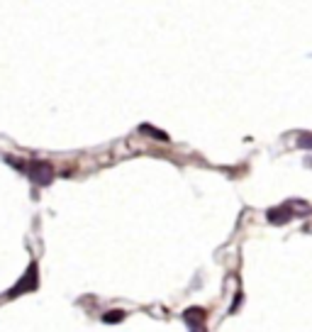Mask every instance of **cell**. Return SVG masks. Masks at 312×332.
Wrapping results in <instances>:
<instances>
[{
    "label": "cell",
    "instance_id": "6da1fadb",
    "mask_svg": "<svg viewBox=\"0 0 312 332\" xmlns=\"http://www.w3.org/2000/svg\"><path fill=\"white\" fill-rule=\"evenodd\" d=\"M25 174H27L37 186H49V184L54 181V176H56L54 166H52L49 161H44V159H32V161H27Z\"/></svg>",
    "mask_w": 312,
    "mask_h": 332
},
{
    "label": "cell",
    "instance_id": "7a4b0ae2",
    "mask_svg": "<svg viewBox=\"0 0 312 332\" xmlns=\"http://www.w3.org/2000/svg\"><path fill=\"white\" fill-rule=\"evenodd\" d=\"M30 291H37V264L35 261L30 264V269L25 271V276L5 293V300H13V298H17L22 293H30Z\"/></svg>",
    "mask_w": 312,
    "mask_h": 332
},
{
    "label": "cell",
    "instance_id": "3957f363",
    "mask_svg": "<svg viewBox=\"0 0 312 332\" xmlns=\"http://www.w3.org/2000/svg\"><path fill=\"white\" fill-rule=\"evenodd\" d=\"M266 218H268L271 225H285V222H290V220L295 218V213H293V208H288V203H285V205L271 208V210L266 213Z\"/></svg>",
    "mask_w": 312,
    "mask_h": 332
},
{
    "label": "cell",
    "instance_id": "277c9868",
    "mask_svg": "<svg viewBox=\"0 0 312 332\" xmlns=\"http://www.w3.org/2000/svg\"><path fill=\"white\" fill-rule=\"evenodd\" d=\"M205 317H208V313H205L203 308H188V310L183 313V320L188 322V327H200V325H205Z\"/></svg>",
    "mask_w": 312,
    "mask_h": 332
},
{
    "label": "cell",
    "instance_id": "5b68a950",
    "mask_svg": "<svg viewBox=\"0 0 312 332\" xmlns=\"http://www.w3.org/2000/svg\"><path fill=\"white\" fill-rule=\"evenodd\" d=\"M139 132H144V134H146V137H151V139L169 142V134H166L164 129H159V127H151V125H139Z\"/></svg>",
    "mask_w": 312,
    "mask_h": 332
},
{
    "label": "cell",
    "instance_id": "8992f818",
    "mask_svg": "<svg viewBox=\"0 0 312 332\" xmlns=\"http://www.w3.org/2000/svg\"><path fill=\"white\" fill-rule=\"evenodd\" d=\"M103 322H122L124 320V310H110V313H103V317H100Z\"/></svg>",
    "mask_w": 312,
    "mask_h": 332
},
{
    "label": "cell",
    "instance_id": "52a82bcc",
    "mask_svg": "<svg viewBox=\"0 0 312 332\" xmlns=\"http://www.w3.org/2000/svg\"><path fill=\"white\" fill-rule=\"evenodd\" d=\"M297 147L312 149V134H300V137H297Z\"/></svg>",
    "mask_w": 312,
    "mask_h": 332
},
{
    "label": "cell",
    "instance_id": "ba28073f",
    "mask_svg": "<svg viewBox=\"0 0 312 332\" xmlns=\"http://www.w3.org/2000/svg\"><path fill=\"white\" fill-rule=\"evenodd\" d=\"M191 332H205V325H200V327H191Z\"/></svg>",
    "mask_w": 312,
    "mask_h": 332
}]
</instances>
